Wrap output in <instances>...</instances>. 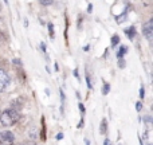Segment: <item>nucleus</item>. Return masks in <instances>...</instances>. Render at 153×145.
Listing matches in <instances>:
<instances>
[{
  "label": "nucleus",
  "instance_id": "obj_1",
  "mask_svg": "<svg viewBox=\"0 0 153 145\" xmlns=\"http://www.w3.org/2000/svg\"><path fill=\"white\" fill-rule=\"evenodd\" d=\"M19 118H20V114L15 109H7L3 113H0V124L3 126H12L15 122L19 121Z\"/></svg>",
  "mask_w": 153,
  "mask_h": 145
},
{
  "label": "nucleus",
  "instance_id": "obj_2",
  "mask_svg": "<svg viewBox=\"0 0 153 145\" xmlns=\"http://www.w3.org/2000/svg\"><path fill=\"white\" fill-rule=\"evenodd\" d=\"M143 34H144V36L149 40V42L153 39V20H152V19H151V20H148L146 23H144Z\"/></svg>",
  "mask_w": 153,
  "mask_h": 145
},
{
  "label": "nucleus",
  "instance_id": "obj_3",
  "mask_svg": "<svg viewBox=\"0 0 153 145\" xmlns=\"http://www.w3.org/2000/svg\"><path fill=\"white\" fill-rule=\"evenodd\" d=\"M8 83H10V77L4 70L0 69V93L8 86Z\"/></svg>",
  "mask_w": 153,
  "mask_h": 145
},
{
  "label": "nucleus",
  "instance_id": "obj_4",
  "mask_svg": "<svg viewBox=\"0 0 153 145\" xmlns=\"http://www.w3.org/2000/svg\"><path fill=\"white\" fill-rule=\"evenodd\" d=\"M1 138H3V140L11 141V143H13V141H15V136H13V133H11L10 130H4V132L1 133Z\"/></svg>",
  "mask_w": 153,
  "mask_h": 145
},
{
  "label": "nucleus",
  "instance_id": "obj_5",
  "mask_svg": "<svg viewBox=\"0 0 153 145\" xmlns=\"http://www.w3.org/2000/svg\"><path fill=\"white\" fill-rule=\"evenodd\" d=\"M22 105H24V101H23V98H22V97H19V98H16V100H13L12 102H11V106H12L11 109H15V110H18V109L20 108Z\"/></svg>",
  "mask_w": 153,
  "mask_h": 145
},
{
  "label": "nucleus",
  "instance_id": "obj_6",
  "mask_svg": "<svg viewBox=\"0 0 153 145\" xmlns=\"http://www.w3.org/2000/svg\"><path fill=\"white\" fill-rule=\"evenodd\" d=\"M106 130H108V121L105 118L101 122V128H100V133L101 135H106Z\"/></svg>",
  "mask_w": 153,
  "mask_h": 145
},
{
  "label": "nucleus",
  "instance_id": "obj_7",
  "mask_svg": "<svg viewBox=\"0 0 153 145\" xmlns=\"http://www.w3.org/2000/svg\"><path fill=\"white\" fill-rule=\"evenodd\" d=\"M125 32H126V35L132 39L133 36H134V34H136V31H134V27H129V28H126L125 30Z\"/></svg>",
  "mask_w": 153,
  "mask_h": 145
},
{
  "label": "nucleus",
  "instance_id": "obj_8",
  "mask_svg": "<svg viewBox=\"0 0 153 145\" xmlns=\"http://www.w3.org/2000/svg\"><path fill=\"white\" fill-rule=\"evenodd\" d=\"M125 53H126V47H125V46H121L118 53H117V57H118V58H122V57L125 55Z\"/></svg>",
  "mask_w": 153,
  "mask_h": 145
},
{
  "label": "nucleus",
  "instance_id": "obj_9",
  "mask_svg": "<svg viewBox=\"0 0 153 145\" xmlns=\"http://www.w3.org/2000/svg\"><path fill=\"white\" fill-rule=\"evenodd\" d=\"M39 3L42 5H51L54 3V0H39Z\"/></svg>",
  "mask_w": 153,
  "mask_h": 145
},
{
  "label": "nucleus",
  "instance_id": "obj_10",
  "mask_svg": "<svg viewBox=\"0 0 153 145\" xmlns=\"http://www.w3.org/2000/svg\"><path fill=\"white\" fill-rule=\"evenodd\" d=\"M117 43H118V36H117V35H114V36L111 38V45H113V46H116Z\"/></svg>",
  "mask_w": 153,
  "mask_h": 145
},
{
  "label": "nucleus",
  "instance_id": "obj_11",
  "mask_svg": "<svg viewBox=\"0 0 153 145\" xmlns=\"http://www.w3.org/2000/svg\"><path fill=\"white\" fill-rule=\"evenodd\" d=\"M0 145H13V143H11V141H7V140H0Z\"/></svg>",
  "mask_w": 153,
  "mask_h": 145
},
{
  "label": "nucleus",
  "instance_id": "obj_12",
  "mask_svg": "<svg viewBox=\"0 0 153 145\" xmlns=\"http://www.w3.org/2000/svg\"><path fill=\"white\" fill-rule=\"evenodd\" d=\"M86 81H87V87H89V89H93V85H91V82H90V77H89V74L86 75Z\"/></svg>",
  "mask_w": 153,
  "mask_h": 145
},
{
  "label": "nucleus",
  "instance_id": "obj_13",
  "mask_svg": "<svg viewBox=\"0 0 153 145\" xmlns=\"http://www.w3.org/2000/svg\"><path fill=\"white\" fill-rule=\"evenodd\" d=\"M103 94H108V91H109V83H105V86H103Z\"/></svg>",
  "mask_w": 153,
  "mask_h": 145
},
{
  "label": "nucleus",
  "instance_id": "obj_14",
  "mask_svg": "<svg viewBox=\"0 0 153 145\" xmlns=\"http://www.w3.org/2000/svg\"><path fill=\"white\" fill-rule=\"evenodd\" d=\"M140 97L141 98L145 97V90H144V87H141V89H140Z\"/></svg>",
  "mask_w": 153,
  "mask_h": 145
},
{
  "label": "nucleus",
  "instance_id": "obj_15",
  "mask_svg": "<svg viewBox=\"0 0 153 145\" xmlns=\"http://www.w3.org/2000/svg\"><path fill=\"white\" fill-rule=\"evenodd\" d=\"M120 67H125V61L122 58H120V63H118Z\"/></svg>",
  "mask_w": 153,
  "mask_h": 145
},
{
  "label": "nucleus",
  "instance_id": "obj_16",
  "mask_svg": "<svg viewBox=\"0 0 153 145\" xmlns=\"http://www.w3.org/2000/svg\"><path fill=\"white\" fill-rule=\"evenodd\" d=\"M48 28H50V35L51 36H54V30H53V24H48Z\"/></svg>",
  "mask_w": 153,
  "mask_h": 145
},
{
  "label": "nucleus",
  "instance_id": "obj_17",
  "mask_svg": "<svg viewBox=\"0 0 153 145\" xmlns=\"http://www.w3.org/2000/svg\"><path fill=\"white\" fill-rule=\"evenodd\" d=\"M13 63H15L16 66H22V62H20V59H13Z\"/></svg>",
  "mask_w": 153,
  "mask_h": 145
},
{
  "label": "nucleus",
  "instance_id": "obj_18",
  "mask_svg": "<svg viewBox=\"0 0 153 145\" xmlns=\"http://www.w3.org/2000/svg\"><path fill=\"white\" fill-rule=\"evenodd\" d=\"M136 105H137V106H136V109H137V112H141V102H137V103H136Z\"/></svg>",
  "mask_w": 153,
  "mask_h": 145
},
{
  "label": "nucleus",
  "instance_id": "obj_19",
  "mask_svg": "<svg viewBox=\"0 0 153 145\" xmlns=\"http://www.w3.org/2000/svg\"><path fill=\"white\" fill-rule=\"evenodd\" d=\"M91 11H93V4H89V7H87V12H91Z\"/></svg>",
  "mask_w": 153,
  "mask_h": 145
},
{
  "label": "nucleus",
  "instance_id": "obj_20",
  "mask_svg": "<svg viewBox=\"0 0 153 145\" xmlns=\"http://www.w3.org/2000/svg\"><path fill=\"white\" fill-rule=\"evenodd\" d=\"M63 138V135L62 133H58V136H56V140H62Z\"/></svg>",
  "mask_w": 153,
  "mask_h": 145
},
{
  "label": "nucleus",
  "instance_id": "obj_21",
  "mask_svg": "<svg viewBox=\"0 0 153 145\" xmlns=\"http://www.w3.org/2000/svg\"><path fill=\"white\" fill-rule=\"evenodd\" d=\"M5 39V36H4V34L3 32H0V42H3V40Z\"/></svg>",
  "mask_w": 153,
  "mask_h": 145
},
{
  "label": "nucleus",
  "instance_id": "obj_22",
  "mask_svg": "<svg viewBox=\"0 0 153 145\" xmlns=\"http://www.w3.org/2000/svg\"><path fill=\"white\" fill-rule=\"evenodd\" d=\"M103 145H111L110 140H109V138H106V140H105V143H103Z\"/></svg>",
  "mask_w": 153,
  "mask_h": 145
},
{
  "label": "nucleus",
  "instance_id": "obj_23",
  "mask_svg": "<svg viewBox=\"0 0 153 145\" xmlns=\"http://www.w3.org/2000/svg\"><path fill=\"white\" fill-rule=\"evenodd\" d=\"M79 108H81V112H82V113H83V112H85V109H83V106H82V103H79Z\"/></svg>",
  "mask_w": 153,
  "mask_h": 145
},
{
  "label": "nucleus",
  "instance_id": "obj_24",
  "mask_svg": "<svg viewBox=\"0 0 153 145\" xmlns=\"http://www.w3.org/2000/svg\"><path fill=\"white\" fill-rule=\"evenodd\" d=\"M22 145H35L34 143H24V144H22Z\"/></svg>",
  "mask_w": 153,
  "mask_h": 145
},
{
  "label": "nucleus",
  "instance_id": "obj_25",
  "mask_svg": "<svg viewBox=\"0 0 153 145\" xmlns=\"http://www.w3.org/2000/svg\"><path fill=\"white\" fill-rule=\"evenodd\" d=\"M85 144H86V145H90V141H89V140H85Z\"/></svg>",
  "mask_w": 153,
  "mask_h": 145
},
{
  "label": "nucleus",
  "instance_id": "obj_26",
  "mask_svg": "<svg viewBox=\"0 0 153 145\" xmlns=\"http://www.w3.org/2000/svg\"><path fill=\"white\" fill-rule=\"evenodd\" d=\"M0 140H1V132H0Z\"/></svg>",
  "mask_w": 153,
  "mask_h": 145
},
{
  "label": "nucleus",
  "instance_id": "obj_27",
  "mask_svg": "<svg viewBox=\"0 0 153 145\" xmlns=\"http://www.w3.org/2000/svg\"><path fill=\"white\" fill-rule=\"evenodd\" d=\"M4 1H5V3H8V0H4Z\"/></svg>",
  "mask_w": 153,
  "mask_h": 145
}]
</instances>
